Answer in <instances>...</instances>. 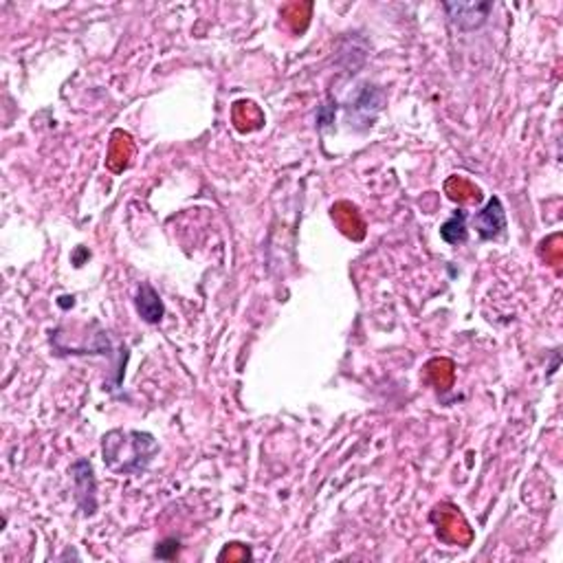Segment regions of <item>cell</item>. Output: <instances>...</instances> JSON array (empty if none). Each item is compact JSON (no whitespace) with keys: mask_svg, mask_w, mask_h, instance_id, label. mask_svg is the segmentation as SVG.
Segmentation results:
<instances>
[{"mask_svg":"<svg viewBox=\"0 0 563 563\" xmlns=\"http://www.w3.org/2000/svg\"><path fill=\"white\" fill-rule=\"evenodd\" d=\"M159 454V443L148 431L113 429L104 436L101 455L106 467L121 475H141Z\"/></svg>","mask_w":563,"mask_h":563,"instance_id":"cell-1","label":"cell"},{"mask_svg":"<svg viewBox=\"0 0 563 563\" xmlns=\"http://www.w3.org/2000/svg\"><path fill=\"white\" fill-rule=\"evenodd\" d=\"M445 12L451 24L460 31H473L487 22L489 13L493 12V3H446Z\"/></svg>","mask_w":563,"mask_h":563,"instance_id":"cell-2","label":"cell"},{"mask_svg":"<svg viewBox=\"0 0 563 563\" xmlns=\"http://www.w3.org/2000/svg\"><path fill=\"white\" fill-rule=\"evenodd\" d=\"M473 227L478 230L482 240H495L507 231V212H504L502 201L498 196H493L484 210L475 213Z\"/></svg>","mask_w":563,"mask_h":563,"instance_id":"cell-3","label":"cell"},{"mask_svg":"<svg viewBox=\"0 0 563 563\" xmlns=\"http://www.w3.org/2000/svg\"><path fill=\"white\" fill-rule=\"evenodd\" d=\"M73 480H75V493H77V502H80V508L84 511V515H93L97 508V484H95V475L93 467H91L89 460H77L71 467Z\"/></svg>","mask_w":563,"mask_h":563,"instance_id":"cell-4","label":"cell"},{"mask_svg":"<svg viewBox=\"0 0 563 563\" xmlns=\"http://www.w3.org/2000/svg\"><path fill=\"white\" fill-rule=\"evenodd\" d=\"M134 304H137L139 317L143 319L145 324H159L163 319L165 306H163L161 295H159L152 286L145 284V282L139 286Z\"/></svg>","mask_w":563,"mask_h":563,"instance_id":"cell-5","label":"cell"},{"mask_svg":"<svg viewBox=\"0 0 563 563\" xmlns=\"http://www.w3.org/2000/svg\"><path fill=\"white\" fill-rule=\"evenodd\" d=\"M440 238L449 245H464L469 238V230H467V213L463 210L454 212V216L440 227Z\"/></svg>","mask_w":563,"mask_h":563,"instance_id":"cell-6","label":"cell"},{"mask_svg":"<svg viewBox=\"0 0 563 563\" xmlns=\"http://www.w3.org/2000/svg\"><path fill=\"white\" fill-rule=\"evenodd\" d=\"M178 540H174V537H169V540H163L161 543H157V550H154V557L157 559H163V561H169L174 559V557L178 555Z\"/></svg>","mask_w":563,"mask_h":563,"instance_id":"cell-7","label":"cell"}]
</instances>
